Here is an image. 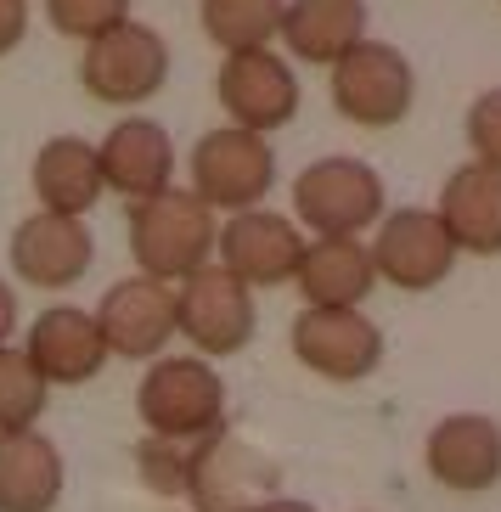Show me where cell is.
Listing matches in <instances>:
<instances>
[{
    "label": "cell",
    "instance_id": "cell-1",
    "mask_svg": "<svg viewBox=\"0 0 501 512\" xmlns=\"http://www.w3.org/2000/svg\"><path fill=\"white\" fill-rule=\"evenodd\" d=\"M214 209L186 186H164L158 197L130 203V254H136L141 276L152 282H186L214 259Z\"/></svg>",
    "mask_w": 501,
    "mask_h": 512
},
{
    "label": "cell",
    "instance_id": "cell-2",
    "mask_svg": "<svg viewBox=\"0 0 501 512\" xmlns=\"http://www.w3.org/2000/svg\"><path fill=\"white\" fill-rule=\"evenodd\" d=\"M136 417L152 439L164 445H192V439L220 434L226 422V383L214 377L198 355H164L136 389Z\"/></svg>",
    "mask_w": 501,
    "mask_h": 512
},
{
    "label": "cell",
    "instance_id": "cell-3",
    "mask_svg": "<svg viewBox=\"0 0 501 512\" xmlns=\"http://www.w3.org/2000/svg\"><path fill=\"white\" fill-rule=\"evenodd\" d=\"M169 79V46L164 34L147 29V23H119V29L85 40V57H79V85L85 96L107 107H141L164 91Z\"/></svg>",
    "mask_w": 501,
    "mask_h": 512
},
{
    "label": "cell",
    "instance_id": "cell-4",
    "mask_svg": "<svg viewBox=\"0 0 501 512\" xmlns=\"http://www.w3.org/2000/svg\"><path fill=\"white\" fill-rule=\"evenodd\" d=\"M293 214L316 237H361L383 220V175L361 158H321L293 181Z\"/></svg>",
    "mask_w": 501,
    "mask_h": 512
},
{
    "label": "cell",
    "instance_id": "cell-5",
    "mask_svg": "<svg viewBox=\"0 0 501 512\" xmlns=\"http://www.w3.org/2000/svg\"><path fill=\"white\" fill-rule=\"evenodd\" d=\"M254 321V287L226 276L214 259L186 282H175V332L198 349V361H220V355L248 349Z\"/></svg>",
    "mask_w": 501,
    "mask_h": 512
},
{
    "label": "cell",
    "instance_id": "cell-6",
    "mask_svg": "<svg viewBox=\"0 0 501 512\" xmlns=\"http://www.w3.org/2000/svg\"><path fill=\"white\" fill-rule=\"evenodd\" d=\"M276 186V152L254 130H209L192 147V192L209 203L214 214H243L259 209V197H271Z\"/></svg>",
    "mask_w": 501,
    "mask_h": 512
},
{
    "label": "cell",
    "instance_id": "cell-7",
    "mask_svg": "<svg viewBox=\"0 0 501 512\" xmlns=\"http://www.w3.org/2000/svg\"><path fill=\"white\" fill-rule=\"evenodd\" d=\"M181 484L198 512H259L271 496H282V467L248 439L209 434L203 451L186 462Z\"/></svg>",
    "mask_w": 501,
    "mask_h": 512
},
{
    "label": "cell",
    "instance_id": "cell-8",
    "mask_svg": "<svg viewBox=\"0 0 501 512\" xmlns=\"http://www.w3.org/2000/svg\"><path fill=\"white\" fill-rule=\"evenodd\" d=\"M417 102V74L395 46L361 40L350 57L333 62V107L361 130H395Z\"/></svg>",
    "mask_w": 501,
    "mask_h": 512
},
{
    "label": "cell",
    "instance_id": "cell-9",
    "mask_svg": "<svg viewBox=\"0 0 501 512\" xmlns=\"http://www.w3.org/2000/svg\"><path fill=\"white\" fill-rule=\"evenodd\" d=\"M304 254V237L293 220L271 209H243L226 214V226L214 231V265L226 276H237L243 287H282L293 282Z\"/></svg>",
    "mask_w": 501,
    "mask_h": 512
},
{
    "label": "cell",
    "instance_id": "cell-10",
    "mask_svg": "<svg viewBox=\"0 0 501 512\" xmlns=\"http://www.w3.org/2000/svg\"><path fill=\"white\" fill-rule=\"evenodd\" d=\"M293 355L304 372L327 377V383H361L383 361V332L361 310H310L304 304L293 321Z\"/></svg>",
    "mask_w": 501,
    "mask_h": 512
},
{
    "label": "cell",
    "instance_id": "cell-11",
    "mask_svg": "<svg viewBox=\"0 0 501 512\" xmlns=\"http://www.w3.org/2000/svg\"><path fill=\"white\" fill-rule=\"evenodd\" d=\"M214 96L226 107V119L237 130H254V136H271L282 124H293L299 113V79L276 51H237V57L220 62V79H214Z\"/></svg>",
    "mask_w": 501,
    "mask_h": 512
},
{
    "label": "cell",
    "instance_id": "cell-12",
    "mask_svg": "<svg viewBox=\"0 0 501 512\" xmlns=\"http://www.w3.org/2000/svg\"><path fill=\"white\" fill-rule=\"evenodd\" d=\"M366 254H372V271H378L383 282L406 287V293L440 287L456 265V248H451V237H445L434 209L383 214V226H378V237L366 242Z\"/></svg>",
    "mask_w": 501,
    "mask_h": 512
},
{
    "label": "cell",
    "instance_id": "cell-13",
    "mask_svg": "<svg viewBox=\"0 0 501 512\" xmlns=\"http://www.w3.org/2000/svg\"><path fill=\"white\" fill-rule=\"evenodd\" d=\"M96 327H102L107 355L124 361H152L164 355V344L175 338V287L152 282V276H124L102 293L96 304Z\"/></svg>",
    "mask_w": 501,
    "mask_h": 512
},
{
    "label": "cell",
    "instance_id": "cell-14",
    "mask_svg": "<svg viewBox=\"0 0 501 512\" xmlns=\"http://www.w3.org/2000/svg\"><path fill=\"white\" fill-rule=\"evenodd\" d=\"M423 456L434 484H445L456 496H479V490L501 484V422L479 417V411H456V417L434 422Z\"/></svg>",
    "mask_w": 501,
    "mask_h": 512
},
{
    "label": "cell",
    "instance_id": "cell-15",
    "mask_svg": "<svg viewBox=\"0 0 501 512\" xmlns=\"http://www.w3.org/2000/svg\"><path fill=\"white\" fill-rule=\"evenodd\" d=\"M23 355H29V366L46 377V383H62V389L91 383L107 366L102 327H96V316L79 310V304H51L46 316H34Z\"/></svg>",
    "mask_w": 501,
    "mask_h": 512
},
{
    "label": "cell",
    "instance_id": "cell-16",
    "mask_svg": "<svg viewBox=\"0 0 501 512\" xmlns=\"http://www.w3.org/2000/svg\"><path fill=\"white\" fill-rule=\"evenodd\" d=\"M96 164H102L107 192L141 203V197H158L169 186V175H175V141H169L164 124H152V119H119L102 136V147H96Z\"/></svg>",
    "mask_w": 501,
    "mask_h": 512
},
{
    "label": "cell",
    "instance_id": "cell-17",
    "mask_svg": "<svg viewBox=\"0 0 501 512\" xmlns=\"http://www.w3.org/2000/svg\"><path fill=\"white\" fill-rule=\"evenodd\" d=\"M91 254L96 248L85 220H68V214L40 209L12 231V271L29 287H74L91 271Z\"/></svg>",
    "mask_w": 501,
    "mask_h": 512
},
{
    "label": "cell",
    "instance_id": "cell-18",
    "mask_svg": "<svg viewBox=\"0 0 501 512\" xmlns=\"http://www.w3.org/2000/svg\"><path fill=\"white\" fill-rule=\"evenodd\" d=\"M293 282L310 310H361V299L378 287V271L361 237H316L304 242Z\"/></svg>",
    "mask_w": 501,
    "mask_h": 512
},
{
    "label": "cell",
    "instance_id": "cell-19",
    "mask_svg": "<svg viewBox=\"0 0 501 512\" xmlns=\"http://www.w3.org/2000/svg\"><path fill=\"white\" fill-rule=\"evenodd\" d=\"M440 226L456 254H501V169L462 164L440 186Z\"/></svg>",
    "mask_w": 501,
    "mask_h": 512
},
{
    "label": "cell",
    "instance_id": "cell-20",
    "mask_svg": "<svg viewBox=\"0 0 501 512\" xmlns=\"http://www.w3.org/2000/svg\"><path fill=\"white\" fill-rule=\"evenodd\" d=\"M62 451L40 428L0 434V512H51L62 501Z\"/></svg>",
    "mask_w": 501,
    "mask_h": 512
},
{
    "label": "cell",
    "instance_id": "cell-21",
    "mask_svg": "<svg viewBox=\"0 0 501 512\" xmlns=\"http://www.w3.org/2000/svg\"><path fill=\"white\" fill-rule=\"evenodd\" d=\"M102 164H96V141L85 136H51L34 152V197L46 214H68L85 220L102 197Z\"/></svg>",
    "mask_w": 501,
    "mask_h": 512
},
{
    "label": "cell",
    "instance_id": "cell-22",
    "mask_svg": "<svg viewBox=\"0 0 501 512\" xmlns=\"http://www.w3.org/2000/svg\"><path fill=\"white\" fill-rule=\"evenodd\" d=\"M361 40H366V0H288L282 6V46L299 62L333 68Z\"/></svg>",
    "mask_w": 501,
    "mask_h": 512
},
{
    "label": "cell",
    "instance_id": "cell-23",
    "mask_svg": "<svg viewBox=\"0 0 501 512\" xmlns=\"http://www.w3.org/2000/svg\"><path fill=\"white\" fill-rule=\"evenodd\" d=\"M282 6L288 0H203V34L226 57L271 51V40L282 34Z\"/></svg>",
    "mask_w": 501,
    "mask_h": 512
},
{
    "label": "cell",
    "instance_id": "cell-24",
    "mask_svg": "<svg viewBox=\"0 0 501 512\" xmlns=\"http://www.w3.org/2000/svg\"><path fill=\"white\" fill-rule=\"evenodd\" d=\"M46 394H51V383L29 366V355L0 344V434L34 428L40 411H46Z\"/></svg>",
    "mask_w": 501,
    "mask_h": 512
},
{
    "label": "cell",
    "instance_id": "cell-25",
    "mask_svg": "<svg viewBox=\"0 0 501 512\" xmlns=\"http://www.w3.org/2000/svg\"><path fill=\"white\" fill-rule=\"evenodd\" d=\"M46 17L57 34H68V40L85 46L96 34L130 23V0H46Z\"/></svg>",
    "mask_w": 501,
    "mask_h": 512
},
{
    "label": "cell",
    "instance_id": "cell-26",
    "mask_svg": "<svg viewBox=\"0 0 501 512\" xmlns=\"http://www.w3.org/2000/svg\"><path fill=\"white\" fill-rule=\"evenodd\" d=\"M468 147H473V164L501 169V85L473 96L468 107Z\"/></svg>",
    "mask_w": 501,
    "mask_h": 512
},
{
    "label": "cell",
    "instance_id": "cell-27",
    "mask_svg": "<svg viewBox=\"0 0 501 512\" xmlns=\"http://www.w3.org/2000/svg\"><path fill=\"white\" fill-rule=\"evenodd\" d=\"M29 34V0H0V57L23 46Z\"/></svg>",
    "mask_w": 501,
    "mask_h": 512
},
{
    "label": "cell",
    "instance_id": "cell-28",
    "mask_svg": "<svg viewBox=\"0 0 501 512\" xmlns=\"http://www.w3.org/2000/svg\"><path fill=\"white\" fill-rule=\"evenodd\" d=\"M12 332H17V293H12L6 282H0V344H6Z\"/></svg>",
    "mask_w": 501,
    "mask_h": 512
},
{
    "label": "cell",
    "instance_id": "cell-29",
    "mask_svg": "<svg viewBox=\"0 0 501 512\" xmlns=\"http://www.w3.org/2000/svg\"><path fill=\"white\" fill-rule=\"evenodd\" d=\"M259 512H316V507H310V501H299V496H271Z\"/></svg>",
    "mask_w": 501,
    "mask_h": 512
}]
</instances>
